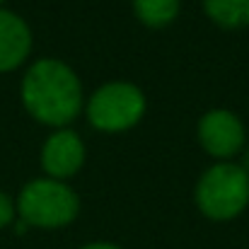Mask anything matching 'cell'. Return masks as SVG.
I'll return each instance as SVG.
<instances>
[{
  "label": "cell",
  "instance_id": "4fadbf2b",
  "mask_svg": "<svg viewBox=\"0 0 249 249\" xmlns=\"http://www.w3.org/2000/svg\"><path fill=\"white\" fill-rule=\"evenodd\" d=\"M2 2H5V0H0V7H2Z\"/></svg>",
  "mask_w": 249,
  "mask_h": 249
},
{
  "label": "cell",
  "instance_id": "9c48e42d",
  "mask_svg": "<svg viewBox=\"0 0 249 249\" xmlns=\"http://www.w3.org/2000/svg\"><path fill=\"white\" fill-rule=\"evenodd\" d=\"M136 19L148 29L169 27L181 10V0H131Z\"/></svg>",
  "mask_w": 249,
  "mask_h": 249
},
{
  "label": "cell",
  "instance_id": "7a4b0ae2",
  "mask_svg": "<svg viewBox=\"0 0 249 249\" xmlns=\"http://www.w3.org/2000/svg\"><path fill=\"white\" fill-rule=\"evenodd\" d=\"M17 218L27 228L36 230H61L78 220L80 215V196L68 181L36 177L29 179L17 198Z\"/></svg>",
  "mask_w": 249,
  "mask_h": 249
},
{
  "label": "cell",
  "instance_id": "52a82bcc",
  "mask_svg": "<svg viewBox=\"0 0 249 249\" xmlns=\"http://www.w3.org/2000/svg\"><path fill=\"white\" fill-rule=\"evenodd\" d=\"M34 49V34L27 19L7 7H0V75L22 68Z\"/></svg>",
  "mask_w": 249,
  "mask_h": 249
},
{
  "label": "cell",
  "instance_id": "ba28073f",
  "mask_svg": "<svg viewBox=\"0 0 249 249\" xmlns=\"http://www.w3.org/2000/svg\"><path fill=\"white\" fill-rule=\"evenodd\" d=\"M201 10L220 29L240 32L249 27V0H201Z\"/></svg>",
  "mask_w": 249,
  "mask_h": 249
},
{
  "label": "cell",
  "instance_id": "3957f363",
  "mask_svg": "<svg viewBox=\"0 0 249 249\" xmlns=\"http://www.w3.org/2000/svg\"><path fill=\"white\" fill-rule=\"evenodd\" d=\"M194 201L203 218L213 223H230L249 206V174L235 160L213 162L196 179Z\"/></svg>",
  "mask_w": 249,
  "mask_h": 249
},
{
  "label": "cell",
  "instance_id": "30bf717a",
  "mask_svg": "<svg viewBox=\"0 0 249 249\" xmlns=\"http://www.w3.org/2000/svg\"><path fill=\"white\" fill-rule=\"evenodd\" d=\"M15 220H17V206H15V198H12L7 191H0V230L10 228Z\"/></svg>",
  "mask_w": 249,
  "mask_h": 249
},
{
  "label": "cell",
  "instance_id": "277c9868",
  "mask_svg": "<svg viewBox=\"0 0 249 249\" xmlns=\"http://www.w3.org/2000/svg\"><path fill=\"white\" fill-rule=\"evenodd\" d=\"M148 111L145 92L131 80H107L85 97V119L99 133H126Z\"/></svg>",
  "mask_w": 249,
  "mask_h": 249
},
{
  "label": "cell",
  "instance_id": "6da1fadb",
  "mask_svg": "<svg viewBox=\"0 0 249 249\" xmlns=\"http://www.w3.org/2000/svg\"><path fill=\"white\" fill-rule=\"evenodd\" d=\"M19 102L24 111L41 126L68 128L85 109L80 75L61 58H36L27 66L19 83Z\"/></svg>",
  "mask_w": 249,
  "mask_h": 249
},
{
  "label": "cell",
  "instance_id": "8992f818",
  "mask_svg": "<svg viewBox=\"0 0 249 249\" xmlns=\"http://www.w3.org/2000/svg\"><path fill=\"white\" fill-rule=\"evenodd\" d=\"M39 160H41L44 177L58 179V181L73 179L87 160V148H85L83 136L73 126L51 131L41 145Z\"/></svg>",
  "mask_w": 249,
  "mask_h": 249
},
{
  "label": "cell",
  "instance_id": "5b68a950",
  "mask_svg": "<svg viewBox=\"0 0 249 249\" xmlns=\"http://www.w3.org/2000/svg\"><path fill=\"white\" fill-rule=\"evenodd\" d=\"M196 138L201 150L215 162H232L247 148L245 121L225 107L208 109L196 124Z\"/></svg>",
  "mask_w": 249,
  "mask_h": 249
},
{
  "label": "cell",
  "instance_id": "8fae6325",
  "mask_svg": "<svg viewBox=\"0 0 249 249\" xmlns=\"http://www.w3.org/2000/svg\"><path fill=\"white\" fill-rule=\"evenodd\" d=\"M80 249H124L121 245H114V242H107V240H94V242H87Z\"/></svg>",
  "mask_w": 249,
  "mask_h": 249
},
{
  "label": "cell",
  "instance_id": "7c38bea8",
  "mask_svg": "<svg viewBox=\"0 0 249 249\" xmlns=\"http://www.w3.org/2000/svg\"><path fill=\"white\" fill-rule=\"evenodd\" d=\"M237 165H240L249 174V145L245 148V150H242V153H240V162H237Z\"/></svg>",
  "mask_w": 249,
  "mask_h": 249
}]
</instances>
